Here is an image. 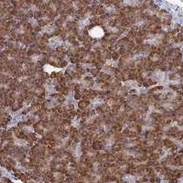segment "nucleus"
Returning <instances> with one entry per match:
<instances>
[{
    "label": "nucleus",
    "mask_w": 183,
    "mask_h": 183,
    "mask_svg": "<svg viewBox=\"0 0 183 183\" xmlns=\"http://www.w3.org/2000/svg\"><path fill=\"white\" fill-rule=\"evenodd\" d=\"M90 32H91V35L94 38H99V37H102L104 35L103 29L99 27H94Z\"/></svg>",
    "instance_id": "obj_1"
}]
</instances>
